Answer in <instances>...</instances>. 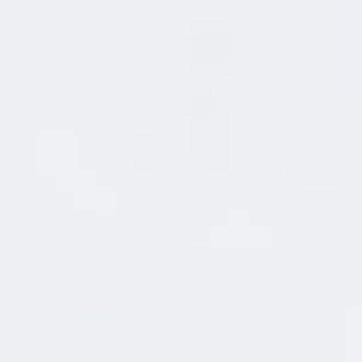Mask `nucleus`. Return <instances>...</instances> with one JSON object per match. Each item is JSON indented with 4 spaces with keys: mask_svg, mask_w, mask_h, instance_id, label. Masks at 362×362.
<instances>
[]
</instances>
